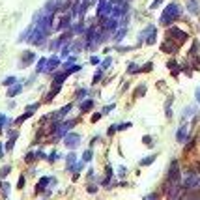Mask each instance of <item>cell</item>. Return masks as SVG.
Instances as JSON below:
<instances>
[{
	"instance_id": "obj_1",
	"label": "cell",
	"mask_w": 200,
	"mask_h": 200,
	"mask_svg": "<svg viewBox=\"0 0 200 200\" xmlns=\"http://www.w3.org/2000/svg\"><path fill=\"white\" fill-rule=\"evenodd\" d=\"M178 15H180V8H178L176 4H170V6L165 10L163 17H161V23H163L165 26H167V25H172V21L178 19Z\"/></svg>"
},
{
	"instance_id": "obj_2",
	"label": "cell",
	"mask_w": 200,
	"mask_h": 200,
	"mask_svg": "<svg viewBox=\"0 0 200 200\" xmlns=\"http://www.w3.org/2000/svg\"><path fill=\"white\" fill-rule=\"evenodd\" d=\"M187 34L185 32H182L180 28H170L168 30V39H172V41H176L178 45H182V43H185L187 41Z\"/></svg>"
},
{
	"instance_id": "obj_3",
	"label": "cell",
	"mask_w": 200,
	"mask_h": 200,
	"mask_svg": "<svg viewBox=\"0 0 200 200\" xmlns=\"http://www.w3.org/2000/svg\"><path fill=\"white\" fill-rule=\"evenodd\" d=\"M168 182H174V183H178V182H180V168H178V161H172V165H170Z\"/></svg>"
},
{
	"instance_id": "obj_4",
	"label": "cell",
	"mask_w": 200,
	"mask_h": 200,
	"mask_svg": "<svg viewBox=\"0 0 200 200\" xmlns=\"http://www.w3.org/2000/svg\"><path fill=\"white\" fill-rule=\"evenodd\" d=\"M189 10H191V13H198L200 10H198V0H189Z\"/></svg>"
},
{
	"instance_id": "obj_5",
	"label": "cell",
	"mask_w": 200,
	"mask_h": 200,
	"mask_svg": "<svg viewBox=\"0 0 200 200\" xmlns=\"http://www.w3.org/2000/svg\"><path fill=\"white\" fill-rule=\"evenodd\" d=\"M92 107H94V101H92V99H88V101H84V103L80 105V110H82V112H86V110H88V108H92Z\"/></svg>"
},
{
	"instance_id": "obj_6",
	"label": "cell",
	"mask_w": 200,
	"mask_h": 200,
	"mask_svg": "<svg viewBox=\"0 0 200 200\" xmlns=\"http://www.w3.org/2000/svg\"><path fill=\"white\" fill-rule=\"evenodd\" d=\"M75 144H79V137H75V135H71V137L68 139V146H69V148H73Z\"/></svg>"
},
{
	"instance_id": "obj_7",
	"label": "cell",
	"mask_w": 200,
	"mask_h": 200,
	"mask_svg": "<svg viewBox=\"0 0 200 200\" xmlns=\"http://www.w3.org/2000/svg\"><path fill=\"white\" fill-rule=\"evenodd\" d=\"M185 135H187V131H185V127H182L180 131H178V140L183 142V140H185Z\"/></svg>"
},
{
	"instance_id": "obj_8",
	"label": "cell",
	"mask_w": 200,
	"mask_h": 200,
	"mask_svg": "<svg viewBox=\"0 0 200 200\" xmlns=\"http://www.w3.org/2000/svg\"><path fill=\"white\" fill-rule=\"evenodd\" d=\"M19 92H21V86H13V88H11V90L8 92V97H11V96H15V94H19Z\"/></svg>"
},
{
	"instance_id": "obj_9",
	"label": "cell",
	"mask_w": 200,
	"mask_h": 200,
	"mask_svg": "<svg viewBox=\"0 0 200 200\" xmlns=\"http://www.w3.org/2000/svg\"><path fill=\"white\" fill-rule=\"evenodd\" d=\"M10 170H11V167H4L2 170H0V178H6L10 174Z\"/></svg>"
},
{
	"instance_id": "obj_10",
	"label": "cell",
	"mask_w": 200,
	"mask_h": 200,
	"mask_svg": "<svg viewBox=\"0 0 200 200\" xmlns=\"http://www.w3.org/2000/svg\"><path fill=\"white\" fill-rule=\"evenodd\" d=\"M30 60H34V54H32V53H28V54H26V56H25V58H23V64H25V65H26V64H28V62H30Z\"/></svg>"
},
{
	"instance_id": "obj_11",
	"label": "cell",
	"mask_w": 200,
	"mask_h": 200,
	"mask_svg": "<svg viewBox=\"0 0 200 200\" xmlns=\"http://www.w3.org/2000/svg\"><path fill=\"white\" fill-rule=\"evenodd\" d=\"M142 140H144V144H146V146H153V139H151V137H148V135H146Z\"/></svg>"
},
{
	"instance_id": "obj_12",
	"label": "cell",
	"mask_w": 200,
	"mask_h": 200,
	"mask_svg": "<svg viewBox=\"0 0 200 200\" xmlns=\"http://www.w3.org/2000/svg\"><path fill=\"white\" fill-rule=\"evenodd\" d=\"M13 82H15V77H8V79H6V80L2 82V84H6V86H11Z\"/></svg>"
},
{
	"instance_id": "obj_13",
	"label": "cell",
	"mask_w": 200,
	"mask_h": 200,
	"mask_svg": "<svg viewBox=\"0 0 200 200\" xmlns=\"http://www.w3.org/2000/svg\"><path fill=\"white\" fill-rule=\"evenodd\" d=\"M153 161H155V155H151V157H148V159H144V161H142V165L146 167V165H150V163H153Z\"/></svg>"
},
{
	"instance_id": "obj_14",
	"label": "cell",
	"mask_w": 200,
	"mask_h": 200,
	"mask_svg": "<svg viewBox=\"0 0 200 200\" xmlns=\"http://www.w3.org/2000/svg\"><path fill=\"white\" fill-rule=\"evenodd\" d=\"M92 159V151H86L84 153V161H90Z\"/></svg>"
},
{
	"instance_id": "obj_15",
	"label": "cell",
	"mask_w": 200,
	"mask_h": 200,
	"mask_svg": "<svg viewBox=\"0 0 200 200\" xmlns=\"http://www.w3.org/2000/svg\"><path fill=\"white\" fill-rule=\"evenodd\" d=\"M161 4H163V0H155V2L151 4V10H153V8H157V6H161Z\"/></svg>"
},
{
	"instance_id": "obj_16",
	"label": "cell",
	"mask_w": 200,
	"mask_h": 200,
	"mask_svg": "<svg viewBox=\"0 0 200 200\" xmlns=\"http://www.w3.org/2000/svg\"><path fill=\"white\" fill-rule=\"evenodd\" d=\"M151 68H153V64H151V62H150V64H146V65H144V69H142V71H150V69H151Z\"/></svg>"
},
{
	"instance_id": "obj_17",
	"label": "cell",
	"mask_w": 200,
	"mask_h": 200,
	"mask_svg": "<svg viewBox=\"0 0 200 200\" xmlns=\"http://www.w3.org/2000/svg\"><path fill=\"white\" fill-rule=\"evenodd\" d=\"M23 185H25V178L21 176V178H19V189H23Z\"/></svg>"
},
{
	"instance_id": "obj_18",
	"label": "cell",
	"mask_w": 200,
	"mask_h": 200,
	"mask_svg": "<svg viewBox=\"0 0 200 200\" xmlns=\"http://www.w3.org/2000/svg\"><path fill=\"white\" fill-rule=\"evenodd\" d=\"M99 118H101V114H94V116H92V122H97Z\"/></svg>"
},
{
	"instance_id": "obj_19",
	"label": "cell",
	"mask_w": 200,
	"mask_h": 200,
	"mask_svg": "<svg viewBox=\"0 0 200 200\" xmlns=\"http://www.w3.org/2000/svg\"><path fill=\"white\" fill-rule=\"evenodd\" d=\"M196 99H198V103H200V88H196Z\"/></svg>"
},
{
	"instance_id": "obj_20",
	"label": "cell",
	"mask_w": 200,
	"mask_h": 200,
	"mask_svg": "<svg viewBox=\"0 0 200 200\" xmlns=\"http://www.w3.org/2000/svg\"><path fill=\"white\" fill-rule=\"evenodd\" d=\"M2 153H4V150H2V146H0V157H2Z\"/></svg>"
}]
</instances>
